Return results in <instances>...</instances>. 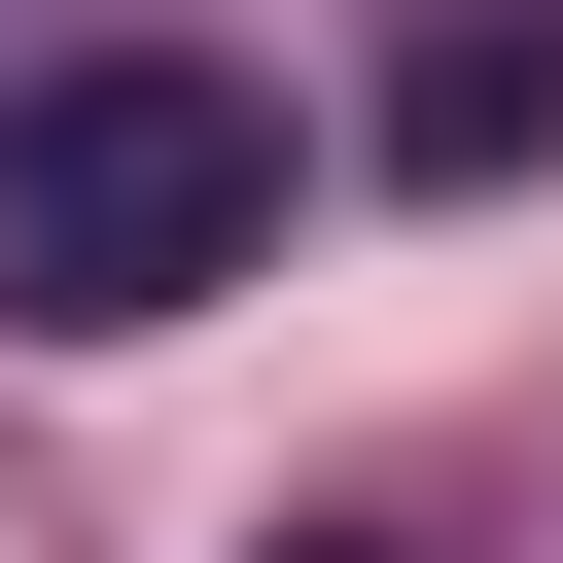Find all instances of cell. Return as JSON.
Here are the masks:
<instances>
[{"instance_id":"obj_2","label":"cell","mask_w":563,"mask_h":563,"mask_svg":"<svg viewBox=\"0 0 563 563\" xmlns=\"http://www.w3.org/2000/svg\"><path fill=\"white\" fill-rule=\"evenodd\" d=\"M528 141H563V35H457L422 70V176H528Z\"/></svg>"},{"instance_id":"obj_1","label":"cell","mask_w":563,"mask_h":563,"mask_svg":"<svg viewBox=\"0 0 563 563\" xmlns=\"http://www.w3.org/2000/svg\"><path fill=\"white\" fill-rule=\"evenodd\" d=\"M211 282H282V70H211V35H35V70H0V317H35V352H141V317H211Z\"/></svg>"}]
</instances>
